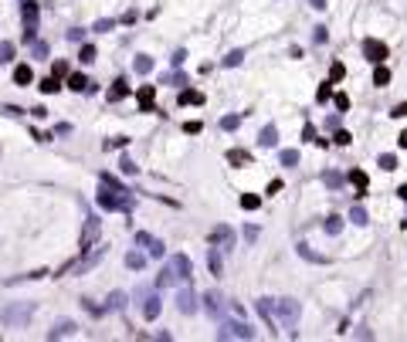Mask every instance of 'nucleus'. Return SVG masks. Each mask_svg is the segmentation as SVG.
<instances>
[{
    "label": "nucleus",
    "mask_w": 407,
    "mask_h": 342,
    "mask_svg": "<svg viewBox=\"0 0 407 342\" xmlns=\"http://www.w3.org/2000/svg\"><path fill=\"white\" fill-rule=\"evenodd\" d=\"M99 230H102V224H99L95 217H88V220H85V227H81V241H78V244H81V251H88V247L99 241Z\"/></svg>",
    "instance_id": "obj_11"
},
{
    "label": "nucleus",
    "mask_w": 407,
    "mask_h": 342,
    "mask_svg": "<svg viewBox=\"0 0 407 342\" xmlns=\"http://www.w3.org/2000/svg\"><path fill=\"white\" fill-rule=\"evenodd\" d=\"M227 163H231V166H248L251 156H248L244 149H231V152H227Z\"/></svg>",
    "instance_id": "obj_26"
},
{
    "label": "nucleus",
    "mask_w": 407,
    "mask_h": 342,
    "mask_svg": "<svg viewBox=\"0 0 407 342\" xmlns=\"http://www.w3.org/2000/svg\"><path fill=\"white\" fill-rule=\"evenodd\" d=\"M201 129H204V126L197 122V119H194V122H183V133H187V136H197Z\"/></svg>",
    "instance_id": "obj_45"
},
{
    "label": "nucleus",
    "mask_w": 407,
    "mask_h": 342,
    "mask_svg": "<svg viewBox=\"0 0 407 342\" xmlns=\"http://www.w3.org/2000/svg\"><path fill=\"white\" fill-rule=\"evenodd\" d=\"M88 85H92V81H88L81 71H71V75H68V88H71V92H85Z\"/></svg>",
    "instance_id": "obj_22"
},
{
    "label": "nucleus",
    "mask_w": 407,
    "mask_h": 342,
    "mask_svg": "<svg viewBox=\"0 0 407 342\" xmlns=\"http://www.w3.org/2000/svg\"><path fill=\"white\" fill-rule=\"evenodd\" d=\"M20 14H24V41H38V0H24L20 3Z\"/></svg>",
    "instance_id": "obj_4"
},
{
    "label": "nucleus",
    "mask_w": 407,
    "mask_h": 342,
    "mask_svg": "<svg viewBox=\"0 0 407 342\" xmlns=\"http://www.w3.org/2000/svg\"><path fill=\"white\" fill-rule=\"evenodd\" d=\"M34 58H48V44L44 41H34Z\"/></svg>",
    "instance_id": "obj_50"
},
{
    "label": "nucleus",
    "mask_w": 407,
    "mask_h": 342,
    "mask_svg": "<svg viewBox=\"0 0 407 342\" xmlns=\"http://www.w3.org/2000/svg\"><path fill=\"white\" fill-rule=\"evenodd\" d=\"M238 126H241V119H238V115H224V119H221V129H227V133H231V129H238Z\"/></svg>",
    "instance_id": "obj_39"
},
{
    "label": "nucleus",
    "mask_w": 407,
    "mask_h": 342,
    "mask_svg": "<svg viewBox=\"0 0 407 342\" xmlns=\"http://www.w3.org/2000/svg\"><path fill=\"white\" fill-rule=\"evenodd\" d=\"M258 142H262V146H275V142H278V129H275V126H265Z\"/></svg>",
    "instance_id": "obj_31"
},
{
    "label": "nucleus",
    "mask_w": 407,
    "mask_h": 342,
    "mask_svg": "<svg viewBox=\"0 0 407 342\" xmlns=\"http://www.w3.org/2000/svg\"><path fill=\"white\" fill-rule=\"evenodd\" d=\"M160 308H163V305H160V295H156V291H149V295H146V302H142V315H146V322L160 319Z\"/></svg>",
    "instance_id": "obj_15"
},
{
    "label": "nucleus",
    "mask_w": 407,
    "mask_h": 342,
    "mask_svg": "<svg viewBox=\"0 0 407 342\" xmlns=\"http://www.w3.org/2000/svg\"><path fill=\"white\" fill-rule=\"evenodd\" d=\"M177 308H180L183 315H194V312H197V295H194L190 288H183V291L177 295Z\"/></svg>",
    "instance_id": "obj_12"
},
{
    "label": "nucleus",
    "mask_w": 407,
    "mask_h": 342,
    "mask_svg": "<svg viewBox=\"0 0 407 342\" xmlns=\"http://www.w3.org/2000/svg\"><path fill=\"white\" fill-rule=\"evenodd\" d=\"M170 265H173V271H177V278H180L183 285H187V281L194 278V274H190V271H194V268H190V258H187V254H177V258H173Z\"/></svg>",
    "instance_id": "obj_14"
},
{
    "label": "nucleus",
    "mask_w": 407,
    "mask_h": 342,
    "mask_svg": "<svg viewBox=\"0 0 407 342\" xmlns=\"http://www.w3.org/2000/svg\"><path fill=\"white\" fill-rule=\"evenodd\" d=\"M180 105H204V95L194 92V88H187V92L180 95Z\"/></svg>",
    "instance_id": "obj_29"
},
{
    "label": "nucleus",
    "mask_w": 407,
    "mask_h": 342,
    "mask_svg": "<svg viewBox=\"0 0 407 342\" xmlns=\"http://www.w3.org/2000/svg\"><path fill=\"white\" fill-rule=\"evenodd\" d=\"M207 244H214V247H221V251H231V247H234V230H231V224H217V227L207 234Z\"/></svg>",
    "instance_id": "obj_6"
},
{
    "label": "nucleus",
    "mask_w": 407,
    "mask_h": 342,
    "mask_svg": "<svg viewBox=\"0 0 407 342\" xmlns=\"http://www.w3.org/2000/svg\"><path fill=\"white\" fill-rule=\"evenodd\" d=\"M241 61H244V51H241V48H234V51H227V55H224V61H221V65H224V68H238Z\"/></svg>",
    "instance_id": "obj_25"
},
{
    "label": "nucleus",
    "mask_w": 407,
    "mask_h": 342,
    "mask_svg": "<svg viewBox=\"0 0 407 342\" xmlns=\"http://www.w3.org/2000/svg\"><path fill=\"white\" fill-rule=\"evenodd\" d=\"M258 204H262V200H258L255 193H244V197H241V207H244V210H255Z\"/></svg>",
    "instance_id": "obj_42"
},
{
    "label": "nucleus",
    "mask_w": 407,
    "mask_h": 342,
    "mask_svg": "<svg viewBox=\"0 0 407 342\" xmlns=\"http://www.w3.org/2000/svg\"><path fill=\"white\" fill-rule=\"evenodd\" d=\"M207 268L214 278H221L224 274V261H221V247H214V244H207Z\"/></svg>",
    "instance_id": "obj_13"
},
{
    "label": "nucleus",
    "mask_w": 407,
    "mask_h": 342,
    "mask_svg": "<svg viewBox=\"0 0 407 342\" xmlns=\"http://www.w3.org/2000/svg\"><path fill=\"white\" fill-rule=\"evenodd\" d=\"M333 142H336V146H349V142H353V136H349L346 129H339L336 136H333Z\"/></svg>",
    "instance_id": "obj_43"
},
{
    "label": "nucleus",
    "mask_w": 407,
    "mask_h": 342,
    "mask_svg": "<svg viewBox=\"0 0 407 342\" xmlns=\"http://www.w3.org/2000/svg\"><path fill=\"white\" fill-rule=\"evenodd\" d=\"M217 336H221V339H255L258 332H255V329H251L248 322H241V319H234V322H224Z\"/></svg>",
    "instance_id": "obj_5"
},
{
    "label": "nucleus",
    "mask_w": 407,
    "mask_h": 342,
    "mask_svg": "<svg viewBox=\"0 0 407 342\" xmlns=\"http://www.w3.org/2000/svg\"><path fill=\"white\" fill-rule=\"evenodd\" d=\"M329 85H333V81H323V88H319V95H316V98H319V102H326V98H329V95H333V88H329Z\"/></svg>",
    "instance_id": "obj_51"
},
{
    "label": "nucleus",
    "mask_w": 407,
    "mask_h": 342,
    "mask_svg": "<svg viewBox=\"0 0 407 342\" xmlns=\"http://www.w3.org/2000/svg\"><path fill=\"white\" fill-rule=\"evenodd\" d=\"M373 85L377 88H387L390 85V71L384 68V65H377V71H373Z\"/></svg>",
    "instance_id": "obj_28"
},
{
    "label": "nucleus",
    "mask_w": 407,
    "mask_h": 342,
    "mask_svg": "<svg viewBox=\"0 0 407 342\" xmlns=\"http://www.w3.org/2000/svg\"><path fill=\"white\" fill-rule=\"evenodd\" d=\"M326 187H329V190H339V187H343V176H339V173H326Z\"/></svg>",
    "instance_id": "obj_41"
},
{
    "label": "nucleus",
    "mask_w": 407,
    "mask_h": 342,
    "mask_svg": "<svg viewBox=\"0 0 407 342\" xmlns=\"http://www.w3.org/2000/svg\"><path fill=\"white\" fill-rule=\"evenodd\" d=\"M387 55H390V51H387V44H384V41H377V38H366V41H363V58H366V61L384 65V61H387Z\"/></svg>",
    "instance_id": "obj_8"
},
{
    "label": "nucleus",
    "mask_w": 407,
    "mask_h": 342,
    "mask_svg": "<svg viewBox=\"0 0 407 342\" xmlns=\"http://www.w3.org/2000/svg\"><path fill=\"white\" fill-rule=\"evenodd\" d=\"M136 244H139L149 258H163V251H166V247H163V241H160V237H153V234H146V230H139V234H136Z\"/></svg>",
    "instance_id": "obj_9"
},
{
    "label": "nucleus",
    "mask_w": 407,
    "mask_h": 342,
    "mask_svg": "<svg viewBox=\"0 0 407 342\" xmlns=\"http://www.w3.org/2000/svg\"><path fill=\"white\" fill-rule=\"evenodd\" d=\"M116 27V20L112 17H105V20H95V31H112Z\"/></svg>",
    "instance_id": "obj_48"
},
{
    "label": "nucleus",
    "mask_w": 407,
    "mask_h": 342,
    "mask_svg": "<svg viewBox=\"0 0 407 342\" xmlns=\"http://www.w3.org/2000/svg\"><path fill=\"white\" fill-rule=\"evenodd\" d=\"M204 312L210 315V319H224V312H227V298L221 295V291H204Z\"/></svg>",
    "instance_id": "obj_7"
},
{
    "label": "nucleus",
    "mask_w": 407,
    "mask_h": 342,
    "mask_svg": "<svg viewBox=\"0 0 407 342\" xmlns=\"http://www.w3.org/2000/svg\"><path fill=\"white\" fill-rule=\"evenodd\" d=\"M349 220H353V224H360V227H366V220H370V217H366V210H363V207L356 204L353 210H349Z\"/></svg>",
    "instance_id": "obj_35"
},
{
    "label": "nucleus",
    "mask_w": 407,
    "mask_h": 342,
    "mask_svg": "<svg viewBox=\"0 0 407 342\" xmlns=\"http://www.w3.org/2000/svg\"><path fill=\"white\" fill-rule=\"evenodd\" d=\"M299 254H302L305 261H312V265H329V258H326V254H316V251H309V244H299Z\"/></svg>",
    "instance_id": "obj_23"
},
{
    "label": "nucleus",
    "mask_w": 407,
    "mask_h": 342,
    "mask_svg": "<svg viewBox=\"0 0 407 342\" xmlns=\"http://www.w3.org/2000/svg\"><path fill=\"white\" fill-rule=\"evenodd\" d=\"M343 75H346V68H343V65H333V68H329V81H343Z\"/></svg>",
    "instance_id": "obj_44"
},
{
    "label": "nucleus",
    "mask_w": 407,
    "mask_h": 342,
    "mask_svg": "<svg viewBox=\"0 0 407 342\" xmlns=\"http://www.w3.org/2000/svg\"><path fill=\"white\" fill-rule=\"evenodd\" d=\"M397 197H401V200H407V183L401 187V190H397Z\"/></svg>",
    "instance_id": "obj_58"
},
{
    "label": "nucleus",
    "mask_w": 407,
    "mask_h": 342,
    "mask_svg": "<svg viewBox=\"0 0 407 342\" xmlns=\"http://www.w3.org/2000/svg\"><path fill=\"white\" fill-rule=\"evenodd\" d=\"M282 166H299V149H282Z\"/></svg>",
    "instance_id": "obj_34"
},
{
    "label": "nucleus",
    "mask_w": 407,
    "mask_h": 342,
    "mask_svg": "<svg viewBox=\"0 0 407 342\" xmlns=\"http://www.w3.org/2000/svg\"><path fill=\"white\" fill-rule=\"evenodd\" d=\"M136 71H139V75H149V71H153V58H149V55H139V58H136V65H133Z\"/></svg>",
    "instance_id": "obj_32"
},
{
    "label": "nucleus",
    "mask_w": 407,
    "mask_h": 342,
    "mask_svg": "<svg viewBox=\"0 0 407 342\" xmlns=\"http://www.w3.org/2000/svg\"><path fill=\"white\" fill-rule=\"evenodd\" d=\"M31 312H34L31 302H27V305H10V308L3 312V322H10V325H27V322H31Z\"/></svg>",
    "instance_id": "obj_10"
},
{
    "label": "nucleus",
    "mask_w": 407,
    "mask_h": 342,
    "mask_svg": "<svg viewBox=\"0 0 407 342\" xmlns=\"http://www.w3.org/2000/svg\"><path fill=\"white\" fill-rule=\"evenodd\" d=\"M153 98H156V88L153 85H142L139 88V112H149L153 109Z\"/></svg>",
    "instance_id": "obj_19"
},
{
    "label": "nucleus",
    "mask_w": 407,
    "mask_h": 342,
    "mask_svg": "<svg viewBox=\"0 0 407 342\" xmlns=\"http://www.w3.org/2000/svg\"><path fill=\"white\" fill-rule=\"evenodd\" d=\"M105 258V247H88V251H81V258L78 261H68L65 268H61V278H68V274H85L92 271L99 261Z\"/></svg>",
    "instance_id": "obj_2"
},
{
    "label": "nucleus",
    "mask_w": 407,
    "mask_h": 342,
    "mask_svg": "<svg viewBox=\"0 0 407 342\" xmlns=\"http://www.w3.org/2000/svg\"><path fill=\"white\" fill-rule=\"evenodd\" d=\"M349 183L356 187V197H363V193L370 190V180H366V173H363V170H349Z\"/></svg>",
    "instance_id": "obj_18"
},
{
    "label": "nucleus",
    "mask_w": 407,
    "mask_h": 342,
    "mask_svg": "<svg viewBox=\"0 0 407 342\" xmlns=\"http://www.w3.org/2000/svg\"><path fill=\"white\" fill-rule=\"evenodd\" d=\"M302 139L312 142V139H316V126H305V129H302Z\"/></svg>",
    "instance_id": "obj_55"
},
{
    "label": "nucleus",
    "mask_w": 407,
    "mask_h": 342,
    "mask_svg": "<svg viewBox=\"0 0 407 342\" xmlns=\"http://www.w3.org/2000/svg\"><path fill=\"white\" fill-rule=\"evenodd\" d=\"M271 308H275V322H278V329H295V325H299L302 305H299L295 298H271Z\"/></svg>",
    "instance_id": "obj_1"
},
{
    "label": "nucleus",
    "mask_w": 407,
    "mask_h": 342,
    "mask_svg": "<svg viewBox=\"0 0 407 342\" xmlns=\"http://www.w3.org/2000/svg\"><path fill=\"white\" fill-rule=\"evenodd\" d=\"M95 200H99L102 210H126V213L133 210V197H129V190L119 193V190H109V187H105L102 193H95Z\"/></svg>",
    "instance_id": "obj_3"
},
{
    "label": "nucleus",
    "mask_w": 407,
    "mask_h": 342,
    "mask_svg": "<svg viewBox=\"0 0 407 342\" xmlns=\"http://www.w3.org/2000/svg\"><path fill=\"white\" fill-rule=\"evenodd\" d=\"M316 44H326V27H316Z\"/></svg>",
    "instance_id": "obj_56"
},
{
    "label": "nucleus",
    "mask_w": 407,
    "mask_h": 342,
    "mask_svg": "<svg viewBox=\"0 0 407 342\" xmlns=\"http://www.w3.org/2000/svg\"><path fill=\"white\" fill-rule=\"evenodd\" d=\"M126 265H129L133 271H142V268H146V254H142V251H129V254H126Z\"/></svg>",
    "instance_id": "obj_24"
},
{
    "label": "nucleus",
    "mask_w": 407,
    "mask_h": 342,
    "mask_svg": "<svg viewBox=\"0 0 407 342\" xmlns=\"http://www.w3.org/2000/svg\"><path fill=\"white\" fill-rule=\"evenodd\" d=\"M68 41H75V44H81V41H85V31H81V27H75V31H68Z\"/></svg>",
    "instance_id": "obj_49"
},
{
    "label": "nucleus",
    "mask_w": 407,
    "mask_h": 342,
    "mask_svg": "<svg viewBox=\"0 0 407 342\" xmlns=\"http://www.w3.org/2000/svg\"><path fill=\"white\" fill-rule=\"evenodd\" d=\"M65 75H71V71H68V61H55V78H65Z\"/></svg>",
    "instance_id": "obj_52"
},
{
    "label": "nucleus",
    "mask_w": 407,
    "mask_h": 342,
    "mask_svg": "<svg viewBox=\"0 0 407 342\" xmlns=\"http://www.w3.org/2000/svg\"><path fill=\"white\" fill-rule=\"evenodd\" d=\"M58 88H61V81H58L55 75H51V78H41V92H44V95H55Z\"/></svg>",
    "instance_id": "obj_33"
},
{
    "label": "nucleus",
    "mask_w": 407,
    "mask_h": 342,
    "mask_svg": "<svg viewBox=\"0 0 407 342\" xmlns=\"http://www.w3.org/2000/svg\"><path fill=\"white\" fill-rule=\"evenodd\" d=\"M333 102H336L339 112H346V109H349V95H343V92H336V95H333Z\"/></svg>",
    "instance_id": "obj_40"
},
{
    "label": "nucleus",
    "mask_w": 407,
    "mask_h": 342,
    "mask_svg": "<svg viewBox=\"0 0 407 342\" xmlns=\"http://www.w3.org/2000/svg\"><path fill=\"white\" fill-rule=\"evenodd\" d=\"M183 58H187V51H173V58H170V61H173V68H180V65H183Z\"/></svg>",
    "instance_id": "obj_54"
},
{
    "label": "nucleus",
    "mask_w": 407,
    "mask_h": 342,
    "mask_svg": "<svg viewBox=\"0 0 407 342\" xmlns=\"http://www.w3.org/2000/svg\"><path fill=\"white\" fill-rule=\"evenodd\" d=\"M0 61H14V41H0Z\"/></svg>",
    "instance_id": "obj_37"
},
{
    "label": "nucleus",
    "mask_w": 407,
    "mask_h": 342,
    "mask_svg": "<svg viewBox=\"0 0 407 342\" xmlns=\"http://www.w3.org/2000/svg\"><path fill=\"white\" fill-rule=\"evenodd\" d=\"M116 308H126V291H112V295H109L105 312H116Z\"/></svg>",
    "instance_id": "obj_27"
},
{
    "label": "nucleus",
    "mask_w": 407,
    "mask_h": 342,
    "mask_svg": "<svg viewBox=\"0 0 407 342\" xmlns=\"http://www.w3.org/2000/svg\"><path fill=\"white\" fill-rule=\"evenodd\" d=\"M323 227H326V234H339V230H343V220L333 213V217H326V224H323Z\"/></svg>",
    "instance_id": "obj_36"
},
{
    "label": "nucleus",
    "mask_w": 407,
    "mask_h": 342,
    "mask_svg": "<svg viewBox=\"0 0 407 342\" xmlns=\"http://www.w3.org/2000/svg\"><path fill=\"white\" fill-rule=\"evenodd\" d=\"M401 146H407V129H404V133H401Z\"/></svg>",
    "instance_id": "obj_59"
},
{
    "label": "nucleus",
    "mask_w": 407,
    "mask_h": 342,
    "mask_svg": "<svg viewBox=\"0 0 407 342\" xmlns=\"http://www.w3.org/2000/svg\"><path fill=\"white\" fill-rule=\"evenodd\" d=\"M309 3H312L316 10H326V0H309Z\"/></svg>",
    "instance_id": "obj_57"
},
{
    "label": "nucleus",
    "mask_w": 407,
    "mask_h": 342,
    "mask_svg": "<svg viewBox=\"0 0 407 342\" xmlns=\"http://www.w3.org/2000/svg\"><path fill=\"white\" fill-rule=\"evenodd\" d=\"M14 81H17L20 88H24V85H31V81H34V71H31V65H17V68H14Z\"/></svg>",
    "instance_id": "obj_20"
},
{
    "label": "nucleus",
    "mask_w": 407,
    "mask_h": 342,
    "mask_svg": "<svg viewBox=\"0 0 407 342\" xmlns=\"http://www.w3.org/2000/svg\"><path fill=\"white\" fill-rule=\"evenodd\" d=\"M95 58H99V51H95L92 44H81V51H78V61H81V65H92Z\"/></svg>",
    "instance_id": "obj_30"
},
{
    "label": "nucleus",
    "mask_w": 407,
    "mask_h": 342,
    "mask_svg": "<svg viewBox=\"0 0 407 342\" xmlns=\"http://www.w3.org/2000/svg\"><path fill=\"white\" fill-rule=\"evenodd\" d=\"M119 170H122V173H129V176H136V173H139V166H136V163H129V159H122V163H119Z\"/></svg>",
    "instance_id": "obj_46"
},
{
    "label": "nucleus",
    "mask_w": 407,
    "mask_h": 342,
    "mask_svg": "<svg viewBox=\"0 0 407 342\" xmlns=\"http://www.w3.org/2000/svg\"><path fill=\"white\" fill-rule=\"evenodd\" d=\"M75 329H78V325H75L71 319H61V322L48 332V339H65V336H75Z\"/></svg>",
    "instance_id": "obj_17"
},
{
    "label": "nucleus",
    "mask_w": 407,
    "mask_h": 342,
    "mask_svg": "<svg viewBox=\"0 0 407 342\" xmlns=\"http://www.w3.org/2000/svg\"><path fill=\"white\" fill-rule=\"evenodd\" d=\"M177 281H180V278H177V271H173V265H166V268L160 271V278H156V285H160V288H173Z\"/></svg>",
    "instance_id": "obj_21"
},
{
    "label": "nucleus",
    "mask_w": 407,
    "mask_h": 342,
    "mask_svg": "<svg viewBox=\"0 0 407 342\" xmlns=\"http://www.w3.org/2000/svg\"><path fill=\"white\" fill-rule=\"evenodd\" d=\"M244 241H258V227H255V224L244 227Z\"/></svg>",
    "instance_id": "obj_53"
},
{
    "label": "nucleus",
    "mask_w": 407,
    "mask_h": 342,
    "mask_svg": "<svg viewBox=\"0 0 407 342\" xmlns=\"http://www.w3.org/2000/svg\"><path fill=\"white\" fill-rule=\"evenodd\" d=\"M390 115H394V119H407V102L394 105V109H390Z\"/></svg>",
    "instance_id": "obj_47"
},
{
    "label": "nucleus",
    "mask_w": 407,
    "mask_h": 342,
    "mask_svg": "<svg viewBox=\"0 0 407 342\" xmlns=\"http://www.w3.org/2000/svg\"><path fill=\"white\" fill-rule=\"evenodd\" d=\"M126 95H129V85H126V78L119 75V78L112 81V88L105 92V98H109V102H119V98H126Z\"/></svg>",
    "instance_id": "obj_16"
},
{
    "label": "nucleus",
    "mask_w": 407,
    "mask_h": 342,
    "mask_svg": "<svg viewBox=\"0 0 407 342\" xmlns=\"http://www.w3.org/2000/svg\"><path fill=\"white\" fill-rule=\"evenodd\" d=\"M380 170H387V173H390V170H397V156L384 152V156H380Z\"/></svg>",
    "instance_id": "obj_38"
}]
</instances>
